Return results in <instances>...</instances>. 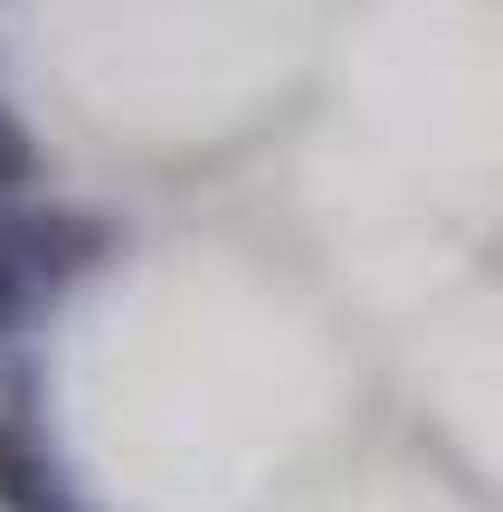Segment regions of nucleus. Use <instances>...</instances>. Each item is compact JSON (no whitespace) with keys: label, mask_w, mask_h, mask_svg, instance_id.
I'll return each mask as SVG.
<instances>
[{"label":"nucleus","mask_w":503,"mask_h":512,"mask_svg":"<svg viewBox=\"0 0 503 512\" xmlns=\"http://www.w3.org/2000/svg\"><path fill=\"white\" fill-rule=\"evenodd\" d=\"M0 238H10V256L29 266L38 294L76 285V275H95L114 256V228L95 219V209H67V200H0Z\"/></svg>","instance_id":"1"},{"label":"nucleus","mask_w":503,"mask_h":512,"mask_svg":"<svg viewBox=\"0 0 503 512\" xmlns=\"http://www.w3.org/2000/svg\"><path fill=\"white\" fill-rule=\"evenodd\" d=\"M0 512H76V484L38 418H0Z\"/></svg>","instance_id":"2"},{"label":"nucleus","mask_w":503,"mask_h":512,"mask_svg":"<svg viewBox=\"0 0 503 512\" xmlns=\"http://www.w3.org/2000/svg\"><path fill=\"white\" fill-rule=\"evenodd\" d=\"M0 200H38V143L19 133L10 105H0Z\"/></svg>","instance_id":"3"},{"label":"nucleus","mask_w":503,"mask_h":512,"mask_svg":"<svg viewBox=\"0 0 503 512\" xmlns=\"http://www.w3.org/2000/svg\"><path fill=\"white\" fill-rule=\"evenodd\" d=\"M29 304H38V285H29V266L10 256V238H0V361H10L19 323H29Z\"/></svg>","instance_id":"4"}]
</instances>
